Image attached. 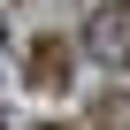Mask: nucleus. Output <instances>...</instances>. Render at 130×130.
<instances>
[{"label":"nucleus","instance_id":"7ed1b4c3","mask_svg":"<svg viewBox=\"0 0 130 130\" xmlns=\"http://www.w3.org/2000/svg\"><path fill=\"white\" fill-rule=\"evenodd\" d=\"M46 130H61V122H46Z\"/></svg>","mask_w":130,"mask_h":130},{"label":"nucleus","instance_id":"20e7f679","mask_svg":"<svg viewBox=\"0 0 130 130\" xmlns=\"http://www.w3.org/2000/svg\"><path fill=\"white\" fill-rule=\"evenodd\" d=\"M0 130H8V122H0Z\"/></svg>","mask_w":130,"mask_h":130},{"label":"nucleus","instance_id":"f03ea898","mask_svg":"<svg viewBox=\"0 0 130 130\" xmlns=\"http://www.w3.org/2000/svg\"><path fill=\"white\" fill-rule=\"evenodd\" d=\"M23 77H31V92H61L69 84V38L61 31H38L31 54H23Z\"/></svg>","mask_w":130,"mask_h":130},{"label":"nucleus","instance_id":"f257e3e1","mask_svg":"<svg viewBox=\"0 0 130 130\" xmlns=\"http://www.w3.org/2000/svg\"><path fill=\"white\" fill-rule=\"evenodd\" d=\"M84 54L107 61V69H130V0H107V8L84 23Z\"/></svg>","mask_w":130,"mask_h":130}]
</instances>
